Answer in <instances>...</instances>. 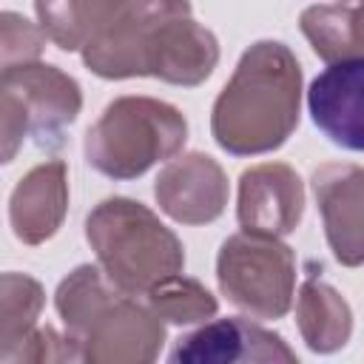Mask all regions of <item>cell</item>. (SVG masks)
Here are the masks:
<instances>
[{
    "mask_svg": "<svg viewBox=\"0 0 364 364\" xmlns=\"http://www.w3.org/2000/svg\"><path fill=\"white\" fill-rule=\"evenodd\" d=\"M68 208V171L65 162L51 159L28 171L11 193L9 216L14 236L26 245H43L57 233Z\"/></svg>",
    "mask_w": 364,
    "mask_h": 364,
    "instance_id": "cell-13",
    "label": "cell"
},
{
    "mask_svg": "<svg viewBox=\"0 0 364 364\" xmlns=\"http://www.w3.org/2000/svg\"><path fill=\"white\" fill-rule=\"evenodd\" d=\"M188 14V0H122L85 43L82 60L94 74L108 80L145 77L154 68V54L165 26Z\"/></svg>",
    "mask_w": 364,
    "mask_h": 364,
    "instance_id": "cell-7",
    "label": "cell"
},
{
    "mask_svg": "<svg viewBox=\"0 0 364 364\" xmlns=\"http://www.w3.org/2000/svg\"><path fill=\"white\" fill-rule=\"evenodd\" d=\"M313 188L333 256L347 267L364 264V165H321Z\"/></svg>",
    "mask_w": 364,
    "mask_h": 364,
    "instance_id": "cell-8",
    "label": "cell"
},
{
    "mask_svg": "<svg viewBox=\"0 0 364 364\" xmlns=\"http://www.w3.org/2000/svg\"><path fill=\"white\" fill-rule=\"evenodd\" d=\"M304 188L299 173L282 162H264L242 173L236 216L242 230L262 236H287L301 222Z\"/></svg>",
    "mask_w": 364,
    "mask_h": 364,
    "instance_id": "cell-9",
    "label": "cell"
},
{
    "mask_svg": "<svg viewBox=\"0 0 364 364\" xmlns=\"http://www.w3.org/2000/svg\"><path fill=\"white\" fill-rule=\"evenodd\" d=\"M299 23L321 60L364 57V0L358 6H310Z\"/></svg>",
    "mask_w": 364,
    "mask_h": 364,
    "instance_id": "cell-16",
    "label": "cell"
},
{
    "mask_svg": "<svg viewBox=\"0 0 364 364\" xmlns=\"http://www.w3.org/2000/svg\"><path fill=\"white\" fill-rule=\"evenodd\" d=\"M122 0H34L40 26L63 51H82Z\"/></svg>",
    "mask_w": 364,
    "mask_h": 364,
    "instance_id": "cell-17",
    "label": "cell"
},
{
    "mask_svg": "<svg viewBox=\"0 0 364 364\" xmlns=\"http://www.w3.org/2000/svg\"><path fill=\"white\" fill-rule=\"evenodd\" d=\"M301 68L287 46L262 40L250 46L230 82L213 102V139L236 156L279 148L299 125Z\"/></svg>",
    "mask_w": 364,
    "mask_h": 364,
    "instance_id": "cell-1",
    "label": "cell"
},
{
    "mask_svg": "<svg viewBox=\"0 0 364 364\" xmlns=\"http://www.w3.org/2000/svg\"><path fill=\"white\" fill-rule=\"evenodd\" d=\"M85 236L108 279L131 296L148 293L185 264L179 239L145 205L122 196L105 199L91 210Z\"/></svg>",
    "mask_w": 364,
    "mask_h": 364,
    "instance_id": "cell-3",
    "label": "cell"
},
{
    "mask_svg": "<svg viewBox=\"0 0 364 364\" xmlns=\"http://www.w3.org/2000/svg\"><path fill=\"white\" fill-rule=\"evenodd\" d=\"M222 293L253 318H282L293 304L296 259L276 236L236 233L216 259Z\"/></svg>",
    "mask_w": 364,
    "mask_h": 364,
    "instance_id": "cell-6",
    "label": "cell"
},
{
    "mask_svg": "<svg viewBox=\"0 0 364 364\" xmlns=\"http://www.w3.org/2000/svg\"><path fill=\"white\" fill-rule=\"evenodd\" d=\"M82 105L80 85L54 65L23 63L3 68L0 80V125L3 162H11L26 136L37 148H60L65 128Z\"/></svg>",
    "mask_w": 364,
    "mask_h": 364,
    "instance_id": "cell-5",
    "label": "cell"
},
{
    "mask_svg": "<svg viewBox=\"0 0 364 364\" xmlns=\"http://www.w3.org/2000/svg\"><path fill=\"white\" fill-rule=\"evenodd\" d=\"M307 105L318 131L347 148L364 151V57L330 63L307 91Z\"/></svg>",
    "mask_w": 364,
    "mask_h": 364,
    "instance_id": "cell-10",
    "label": "cell"
},
{
    "mask_svg": "<svg viewBox=\"0 0 364 364\" xmlns=\"http://www.w3.org/2000/svg\"><path fill=\"white\" fill-rule=\"evenodd\" d=\"M296 318L301 338L316 353H333L344 347L353 330V313L347 301L338 296V290L316 276H307L299 290Z\"/></svg>",
    "mask_w": 364,
    "mask_h": 364,
    "instance_id": "cell-15",
    "label": "cell"
},
{
    "mask_svg": "<svg viewBox=\"0 0 364 364\" xmlns=\"http://www.w3.org/2000/svg\"><path fill=\"white\" fill-rule=\"evenodd\" d=\"M43 307V287L23 273H3L0 279V361L28 338Z\"/></svg>",
    "mask_w": 364,
    "mask_h": 364,
    "instance_id": "cell-18",
    "label": "cell"
},
{
    "mask_svg": "<svg viewBox=\"0 0 364 364\" xmlns=\"http://www.w3.org/2000/svg\"><path fill=\"white\" fill-rule=\"evenodd\" d=\"M145 296L154 313L171 324H193L216 313V299L196 279H185L182 273L162 279Z\"/></svg>",
    "mask_w": 364,
    "mask_h": 364,
    "instance_id": "cell-19",
    "label": "cell"
},
{
    "mask_svg": "<svg viewBox=\"0 0 364 364\" xmlns=\"http://www.w3.org/2000/svg\"><path fill=\"white\" fill-rule=\"evenodd\" d=\"M216 60H219L216 37L205 26L193 23L191 14L176 17L165 26L159 37L151 77L176 85H199L202 80L210 77Z\"/></svg>",
    "mask_w": 364,
    "mask_h": 364,
    "instance_id": "cell-14",
    "label": "cell"
},
{
    "mask_svg": "<svg viewBox=\"0 0 364 364\" xmlns=\"http://www.w3.org/2000/svg\"><path fill=\"white\" fill-rule=\"evenodd\" d=\"M171 361H296V353L282 341V336L250 324L245 318H219L199 327L196 333L179 338Z\"/></svg>",
    "mask_w": 364,
    "mask_h": 364,
    "instance_id": "cell-12",
    "label": "cell"
},
{
    "mask_svg": "<svg viewBox=\"0 0 364 364\" xmlns=\"http://www.w3.org/2000/svg\"><path fill=\"white\" fill-rule=\"evenodd\" d=\"M159 208L182 225L213 222L228 205V179L216 159L185 154L171 159L154 185Z\"/></svg>",
    "mask_w": 364,
    "mask_h": 364,
    "instance_id": "cell-11",
    "label": "cell"
},
{
    "mask_svg": "<svg viewBox=\"0 0 364 364\" xmlns=\"http://www.w3.org/2000/svg\"><path fill=\"white\" fill-rule=\"evenodd\" d=\"M188 139L185 117L151 97H119L85 134V159L111 179H134Z\"/></svg>",
    "mask_w": 364,
    "mask_h": 364,
    "instance_id": "cell-4",
    "label": "cell"
},
{
    "mask_svg": "<svg viewBox=\"0 0 364 364\" xmlns=\"http://www.w3.org/2000/svg\"><path fill=\"white\" fill-rule=\"evenodd\" d=\"M0 31H3V68L34 63L46 46V31H40L14 11H3Z\"/></svg>",
    "mask_w": 364,
    "mask_h": 364,
    "instance_id": "cell-20",
    "label": "cell"
},
{
    "mask_svg": "<svg viewBox=\"0 0 364 364\" xmlns=\"http://www.w3.org/2000/svg\"><path fill=\"white\" fill-rule=\"evenodd\" d=\"M57 310L77 338L85 361L139 364L154 361L165 327L154 307H142L117 287L102 267L82 264L57 287Z\"/></svg>",
    "mask_w": 364,
    "mask_h": 364,
    "instance_id": "cell-2",
    "label": "cell"
}]
</instances>
